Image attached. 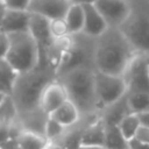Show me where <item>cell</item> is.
Instances as JSON below:
<instances>
[{
    "mask_svg": "<svg viewBox=\"0 0 149 149\" xmlns=\"http://www.w3.org/2000/svg\"><path fill=\"white\" fill-rule=\"evenodd\" d=\"M137 55L119 28H108L95 41V71L122 77L132 59Z\"/></svg>",
    "mask_w": 149,
    "mask_h": 149,
    "instance_id": "1",
    "label": "cell"
},
{
    "mask_svg": "<svg viewBox=\"0 0 149 149\" xmlns=\"http://www.w3.org/2000/svg\"><path fill=\"white\" fill-rule=\"evenodd\" d=\"M94 72L95 70L91 68H76L56 78L65 88L68 100L79 111L80 118L100 116L94 88Z\"/></svg>",
    "mask_w": 149,
    "mask_h": 149,
    "instance_id": "2",
    "label": "cell"
},
{
    "mask_svg": "<svg viewBox=\"0 0 149 149\" xmlns=\"http://www.w3.org/2000/svg\"><path fill=\"white\" fill-rule=\"evenodd\" d=\"M54 80H56V73L51 69L43 66L19 74L10 93L19 115L40 108L42 93Z\"/></svg>",
    "mask_w": 149,
    "mask_h": 149,
    "instance_id": "3",
    "label": "cell"
},
{
    "mask_svg": "<svg viewBox=\"0 0 149 149\" xmlns=\"http://www.w3.org/2000/svg\"><path fill=\"white\" fill-rule=\"evenodd\" d=\"M128 2L129 13L119 30L137 54L149 56V0Z\"/></svg>",
    "mask_w": 149,
    "mask_h": 149,
    "instance_id": "4",
    "label": "cell"
},
{
    "mask_svg": "<svg viewBox=\"0 0 149 149\" xmlns=\"http://www.w3.org/2000/svg\"><path fill=\"white\" fill-rule=\"evenodd\" d=\"M9 48L6 56L8 64L19 73L29 72L38 66V48L29 31L8 35Z\"/></svg>",
    "mask_w": 149,
    "mask_h": 149,
    "instance_id": "5",
    "label": "cell"
},
{
    "mask_svg": "<svg viewBox=\"0 0 149 149\" xmlns=\"http://www.w3.org/2000/svg\"><path fill=\"white\" fill-rule=\"evenodd\" d=\"M95 41L97 38L88 37L83 33L72 35V45L64 54L58 71L56 73V78L57 76L76 68L94 69Z\"/></svg>",
    "mask_w": 149,
    "mask_h": 149,
    "instance_id": "6",
    "label": "cell"
},
{
    "mask_svg": "<svg viewBox=\"0 0 149 149\" xmlns=\"http://www.w3.org/2000/svg\"><path fill=\"white\" fill-rule=\"evenodd\" d=\"M94 88L100 111L118 101L127 93V87L122 77L112 76L99 71L94 72Z\"/></svg>",
    "mask_w": 149,
    "mask_h": 149,
    "instance_id": "7",
    "label": "cell"
},
{
    "mask_svg": "<svg viewBox=\"0 0 149 149\" xmlns=\"http://www.w3.org/2000/svg\"><path fill=\"white\" fill-rule=\"evenodd\" d=\"M127 93H149L148 57L137 54L122 74Z\"/></svg>",
    "mask_w": 149,
    "mask_h": 149,
    "instance_id": "8",
    "label": "cell"
},
{
    "mask_svg": "<svg viewBox=\"0 0 149 149\" xmlns=\"http://www.w3.org/2000/svg\"><path fill=\"white\" fill-rule=\"evenodd\" d=\"M93 3L108 28H119L129 13V2L125 0H98Z\"/></svg>",
    "mask_w": 149,
    "mask_h": 149,
    "instance_id": "9",
    "label": "cell"
},
{
    "mask_svg": "<svg viewBox=\"0 0 149 149\" xmlns=\"http://www.w3.org/2000/svg\"><path fill=\"white\" fill-rule=\"evenodd\" d=\"M72 1L69 0H30L28 12L49 21L64 19Z\"/></svg>",
    "mask_w": 149,
    "mask_h": 149,
    "instance_id": "10",
    "label": "cell"
},
{
    "mask_svg": "<svg viewBox=\"0 0 149 149\" xmlns=\"http://www.w3.org/2000/svg\"><path fill=\"white\" fill-rule=\"evenodd\" d=\"M80 2L84 10V27L81 33L92 38L100 37L108 29L105 20L100 15L93 2L90 1H80Z\"/></svg>",
    "mask_w": 149,
    "mask_h": 149,
    "instance_id": "11",
    "label": "cell"
},
{
    "mask_svg": "<svg viewBox=\"0 0 149 149\" xmlns=\"http://www.w3.org/2000/svg\"><path fill=\"white\" fill-rule=\"evenodd\" d=\"M65 101H68V94L65 92V88L56 79L44 88L40 100V108L47 115H50Z\"/></svg>",
    "mask_w": 149,
    "mask_h": 149,
    "instance_id": "12",
    "label": "cell"
},
{
    "mask_svg": "<svg viewBox=\"0 0 149 149\" xmlns=\"http://www.w3.org/2000/svg\"><path fill=\"white\" fill-rule=\"evenodd\" d=\"M29 22H30L29 12L6 9L1 22L0 33L6 35H12L16 33L29 31Z\"/></svg>",
    "mask_w": 149,
    "mask_h": 149,
    "instance_id": "13",
    "label": "cell"
},
{
    "mask_svg": "<svg viewBox=\"0 0 149 149\" xmlns=\"http://www.w3.org/2000/svg\"><path fill=\"white\" fill-rule=\"evenodd\" d=\"M49 119V115H47L41 108H37L35 111L20 114L17 116V125L21 128V130L30 132L41 136H44L45 125Z\"/></svg>",
    "mask_w": 149,
    "mask_h": 149,
    "instance_id": "14",
    "label": "cell"
},
{
    "mask_svg": "<svg viewBox=\"0 0 149 149\" xmlns=\"http://www.w3.org/2000/svg\"><path fill=\"white\" fill-rule=\"evenodd\" d=\"M133 114L128 106L127 101V93L119 99L118 101L113 102L112 105L102 108L100 111V119L105 125H119V122L126 118L127 115Z\"/></svg>",
    "mask_w": 149,
    "mask_h": 149,
    "instance_id": "15",
    "label": "cell"
},
{
    "mask_svg": "<svg viewBox=\"0 0 149 149\" xmlns=\"http://www.w3.org/2000/svg\"><path fill=\"white\" fill-rule=\"evenodd\" d=\"M104 144H105V123L99 118L94 122L88 125L83 132L80 147H104Z\"/></svg>",
    "mask_w": 149,
    "mask_h": 149,
    "instance_id": "16",
    "label": "cell"
},
{
    "mask_svg": "<svg viewBox=\"0 0 149 149\" xmlns=\"http://www.w3.org/2000/svg\"><path fill=\"white\" fill-rule=\"evenodd\" d=\"M49 116L54 119L56 122H58L61 126H63L64 128L71 127L80 120L79 111L70 100L65 101L61 107H58Z\"/></svg>",
    "mask_w": 149,
    "mask_h": 149,
    "instance_id": "17",
    "label": "cell"
},
{
    "mask_svg": "<svg viewBox=\"0 0 149 149\" xmlns=\"http://www.w3.org/2000/svg\"><path fill=\"white\" fill-rule=\"evenodd\" d=\"M66 26L69 28L70 35H77L83 31L84 27V10L80 1H72L65 17Z\"/></svg>",
    "mask_w": 149,
    "mask_h": 149,
    "instance_id": "18",
    "label": "cell"
},
{
    "mask_svg": "<svg viewBox=\"0 0 149 149\" xmlns=\"http://www.w3.org/2000/svg\"><path fill=\"white\" fill-rule=\"evenodd\" d=\"M106 149H129V142L123 137L116 125H105Z\"/></svg>",
    "mask_w": 149,
    "mask_h": 149,
    "instance_id": "19",
    "label": "cell"
},
{
    "mask_svg": "<svg viewBox=\"0 0 149 149\" xmlns=\"http://www.w3.org/2000/svg\"><path fill=\"white\" fill-rule=\"evenodd\" d=\"M16 139L20 149H45L49 143V141L44 136L24 130H22Z\"/></svg>",
    "mask_w": 149,
    "mask_h": 149,
    "instance_id": "20",
    "label": "cell"
},
{
    "mask_svg": "<svg viewBox=\"0 0 149 149\" xmlns=\"http://www.w3.org/2000/svg\"><path fill=\"white\" fill-rule=\"evenodd\" d=\"M120 132L122 133L123 137L129 142L136 137V134L141 127V122L137 114H129L123 118L118 125Z\"/></svg>",
    "mask_w": 149,
    "mask_h": 149,
    "instance_id": "21",
    "label": "cell"
},
{
    "mask_svg": "<svg viewBox=\"0 0 149 149\" xmlns=\"http://www.w3.org/2000/svg\"><path fill=\"white\" fill-rule=\"evenodd\" d=\"M19 73L8 64L6 59L0 61V86L10 95Z\"/></svg>",
    "mask_w": 149,
    "mask_h": 149,
    "instance_id": "22",
    "label": "cell"
},
{
    "mask_svg": "<svg viewBox=\"0 0 149 149\" xmlns=\"http://www.w3.org/2000/svg\"><path fill=\"white\" fill-rule=\"evenodd\" d=\"M19 116L16 106L10 98V95H7L2 102L0 104V123L12 126Z\"/></svg>",
    "mask_w": 149,
    "mask_h": 149,
    "instance_id": "23",
    "label": "cell"
},
{
    "mask_svg": "<svg viewBox=\"0 0 149 149\" xmlns=\"http://www.w3.org/2000/svg\"><path fill=\"white\" fill-rule=\"evenodd\" d=\"M127 101L133 114H142L149 111V93H127Z\"/></svg>",
    "mask_w": 149,
    "mask_h": 149,
    "instance_id": "24",
    "label": "cell"
},
{
    "mask_svg": "<svg viewBox=\"0 0 149 149\" xmlns=\"http://www.w3.org/2000/svg\"><path fill=\"white\" fill-rule=\"evenodd\" d=\"M49 29H50V34L54 40H58V38L70 35L69 28L64 19H57V20L49 21Z\"/></svg>",
    "mask_w": 149,
    "mask_h": 149,
    "instance_id": "25",
    "label": "cell"
},
{
    "mask_svg": "<svg viewBox=\"0 0 149 149\" xmlns=\"http://www.w3.org/2000/svg\"><path fill=\"white\" fill-rule=\"evenodd\" d=\"M64 127L61 126L58 122H56L54 119H51L49 116L48 121H47V125H45V130H44V137L49 141V142H52L55 141L57 137L61 136V134L64 132Z\"/></svg>",
    "mask_w": 149,
    "mask_h": 149,
    "instance_id": "26",
    "label": "cell"
},
{
    "mask_svg": "<svg viewBox=\"0 0 149 149\" xmlns=\"http://www.w3.org/2000/svg\"><path fill=\"white\" fill-rule=\"evenodd\" d=\"M29 1L30 0H5V6H6V9L28 12Z\"/></svg>",
    "mask_w": 149,
    "mask_h": 149,
    "instance_id": "27",
    "label": "cell"
},
{
    "mask_svg": "<svg viewBox=\"0 0 149 149\" xmlns=\"http://www.w3.org/2000/svg\"><path fill=\"white\" fill-rule=\"evenodd\" d=\"M8 48H9V38L8 35L0 33V61L5 59L8 52Z\"/></svg>",
    "mask_w": 149,
    "mask_h": 149,
    "instance_id": "28",
    "label": "cell"
},
{
    "mask_svg": "<svg viewBox=\"0 0 149 149\" xmlns=\"http://www.w3.org/2000/svg\"><path fill=\"white\" fill-rule=\"evenodd\" d=\"M13 137L12 134V126L8 125H2L0 123V144L5 141H7L8 139Z\"/></svg>",
    "mask_w": 149,
    "mask_h": 149,
    "instance_id": "29",
    "label": "cell"
},
{
    "mask_svg": "<svg viewBox=\"0 0 149 149\" xmlns=\"http://www.w3.org/2000/svg\"><path fill=\"white\" fill-rule=\"evenodd\" d=\"M135 139H137L141 142H144V143H148L149 144V128L141 126L140 129H139V132H137V134H136V137Z\"/></svg>",
    "mask_w": 149,
    "mask_h": 149,
    "instance_id": "30",
    "label": "cell"
},
{
    "mask_svg": "<svg viewBox=\"0 0 149 149\" xmlns=\"http://www.w3.org/2000/svg\"><path fill=\"white\" fill-rule=\"evenodd\" d=\"M0 149H20L16 137H10L0 144Z\"/></svg>",
    "mask_w": 149,
    "mask_h": 149,
    "instance_id": "31",
    "label": "cell"
},
{
    "mask_svg": "<svg viewBox=\"0 0 149 149\" xmlns=\"http://www.w3.org/2000/svg\"><path fill=\"white\" fill-rule=\"evenodd\" d=\"M129 149H149V144L141 142L137 139H133L129 141Z\"/></svg>",
    "mask_w": 149,
    "mask_h": 149,
    "instance_id": "32",
    "label": "cell"
},
{
    "mask_svg": "<svg viewBox=\"0 0 149 149\" xmlns=\"http://www.w3.org/2000/svg\"><path fill=\"white\" fill-rule=\"evenodd\" d=\"M139 119H140V122H141L142 127L149 128V111L144 112L142 114H139Z\"/></svg>",
    "mask_w": 149,
    "mask_h": 149,
    "instance_id": "33",
    "label": "cell"
},
{
    "mask_svg": "<svg viewBox=\"0 0 149 149\" xmlns=\"http://www.w3.org/2000/svg\"><path fill=\"white\" fill-rule=\"evenodd\" d=\"M5 12H6V6H5V1H0V28H1V22H2V19H3Z\"/></svg>",
    "mask_w": 149,
    "mask_h": 149,
    "instance_id": "34",
    "label": "cell"
},
{
    "mask_svg": "<svg viewBox=\"0 0 149 149\" xmlns=\"http://www.w3.org/2000/svg\"><path fill=\"white\" fill-rule=\"evenodd\" d=\"M45 149H64V148H62L61 146H58V144H56V143L49 142V143H48V146L45 147Z\"/></svg>",
    "mask_w": 149,
    "mask_h": 149,
    "instance_id": "35",
    "label": "cell"
},
{
    "mask_svg": "<svg viewBox=\"0 0 149 149\" xmlns=\"http://www.w3.org/2000/svg\"><path fill=\"white\" fill-rule=\"evenodd\" d=\"M79 149H106L105 147H80Z\"/></svg>",
    "mask_w": 149,
    "mask_h": 149,
    "instance_id": "36",
    "label": "cell"
},
{
    "mask_svg": "<svg viewBox=\"0 0 149 149\" xmlns=\"http://www.w3.org/2000/svg\"><path fill=\"white\" fill-rule=\"evenodd\" d=\"M6 97H7V94H5V93H0V104L2 102V100H3Z\"/></svg>",
    "mask_w": 149,
    "mask_h": 149,
    "instance_id": "37",
    "label": "cell"
},
{
    "mask_svg": "<svg viewBox=\"0 0 149 149\" xmlns=\"http://www.w3.org/2000/svg\"><path fill=\"white\" fill-rule=\"evenodd\" d=\"M0 93H5V94H7V95H9V94H8V93H7V92H6V91H5V90H3V88H2L1 86H0Z\"/></svg>",
    "mask_w": 149,
    "mask_h": 149,
    "instance_id": "38",
    "label": "cell"
},
{
    "mask_svg": "<svg viewBox=\"0 0 149 149\" xmlns=\"http://www.w3.org/2000/svg\"><path fill=\"white\" fill-rule=\"evenodd\" d=\"M148 57V64H149V56H147Z\"/></svg>",
    "mask_w": 149,
    "mask_h": 149,
    "instance_id": "39",
    "label": "cell"
}]
</instances>
